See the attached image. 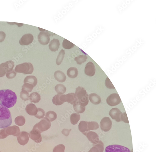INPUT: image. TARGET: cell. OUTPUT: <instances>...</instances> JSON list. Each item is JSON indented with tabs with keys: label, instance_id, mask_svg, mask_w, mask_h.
<instances>
[{
	"label": "cell",
	"instance_id": "cell-25",
	"mask_svg": "<svg viewBox=\"0 0 156 152\" xmlns=\"http://www.w3.org/2000/svg\"><path fill=\"white\" fill-rule=\"evenodd\" d=\"M38 83L37 79L34 76H28L24 79V83H28L32 84L34 87H36Z\"/></svg>",
	"mask_w": 156,
	"mask_h": 152
},
{
	"label": "cell",
	"instance_id": "cell-10",
	"mask_svg": "<svg viewBox=\"0 0 156 152\" xmlns=\"http://www.w3.org/2000/svg\"><path fill=\"white\" fill-rule=\"evenodd\" d=\"M60 100L64 103L66 102L73 104L76 101L75 93H71L67 94H62L60 97Z\"/></svg>",
	"mask_w": 156,
	"mask_h": 152
},
{
	"label": "cell",
	"instance_id": "cell-15",
	"mask_svg": "<svg viewBox=\"0 0 156 152\" xmlns=\"http://www.w3.org/2000/svg\"><path fill=\"white\" fill-rule=\"evenodd\" d=\"M38 40L40 43L42 45H47L50 42V35L47 32H40L38 36Z\"/></svg>",
	"mask_w": 156,
	"mask_h": 152
},
{
	"label": "cell",
	"instance_id": "cell-33",
	"mask_svg": "<svg viewBox=\"0 0 156 152\" xmlns=\"http://www.w3.org/2000/svg\"><path fill=\"white\" fill-rule=\"evenodd\" d=\"M65 51L63 49H62L59 52L56 61V63L57 65H59L61 64L65 58Z\"/></svg>",
	"mask_w": 156,
	"mask_h": 152
},
{
	"label": "cell",
	"instance_id": "cell-31",
	"mask_svg": "<svg viewBox=\"0 0 156 152\" xmlns=\"http://www.w3.org/2000/svg\"><path fill=\"white\" fill-rule=\"evenodd\" d=\"M45 116L50 122H52L57 119V115L56 112L50 111L46 113Z\"/></svg>",
	"mask_w": 156,
	"mask_h": 152
},
{
	"label": "cell",
	"instance_id": "cell-3",
	"mask_svg": "<svg viewBox=\"0 0 156 152\" xmlns=\"http://www.w3.org/2000/svg\"><path fill=\"white\" fill-rule=\"evenodd\" d=\"M75 95L76 101L79 102L82 106L85 107L88 105V96L84 88L78 87L76 88Z\"/></svg>",
	"mask_w": 156,
	"mask_h": 152
},
{
	"label": "cell",
	"instance_id": "cell-11",
	"mask_svg": "<svg viewBox=\"0 0 156 152\" xmlns=\"http://www.w3.org/2000/svg\"><path fill=\"white\" fill-rule=\"evenodd\" d=\"M85 74L89 77L94 76L96 73V68L94 63L91 62H88L84 69Z\"/></svg>",
	"mask_w": 156,
	"mask_h": 152
},
{
	"label": "cell",
	"instance_id": "cell-28",
	"mask_svg": "<svg viewBox=\"0 0 156 152\" xmlns=\"http://www.w3.org/2000/svg\"><path fill=\"white\" fill-rule=\"evenodd\" d=\"M29 99L32 103H37L41 100V96L37 92H34L31 93L29 96Z\"/></svg>",
	"mask_w": 156,
	"mask_h": 152
},
{
	"label": "cell",
	"instance_id": "cell-26",
	"mask_svg": "<svg viewBox=\"0 0 156 152\" xmlns=\"http://www.w3.org/2000/svg\"><path fill=\"white\" fill-rule=\"evenodd\" d=\"M67 74L68 77L72 79L76 78L78 74V69L75 67H71L67 71Z\"/></svg>",
	"mask_w": 156,
	"mask_h": 152
},
{
	"label": "cell",
	"instance_id": "cell-9",
	"mask_svg": "<svg viewBox=\"0 0 156 152\" xmlns=\"http://www.w3.org/2000/svg\"><path fill=\"white\" fill-rule=\"evenodd\" d=\"M112 126V122L108 117H105L101 120L100 127L101 130L104 132H107L111 130Z\"/></svg>",
	"mask_w": 156,
	"mask_h": 152
},
{
	"label": "cell",
	"instance_id": "cell-12",
	"mask_svg": "<svg viewBox=\"0 0 156 152\" xmlns=\"http://www.w3.org/2000/svg\"><path fill=\"white\" fill-rule=\"evenodd\" d=\"M41 133L34 128L30 132L29 136L30 138L37 143H40L42 141V138L41 135Z\"/></svg>",
	"mask_w": 156,
	"mask_h": 152
},
{
	"label": "cell",
	"instance_id": "cell-22",
	"mask_svg": "<svg viewBox=\"0 0 156 152\" xmlns=\"http://www.w3.org/2000/svg\"><path fill=\"white\" fill-rule=\"evenodd\" d=\"M88 97L91 102L95 105H98L101 102V99L100 97L96 93H91L89 95Z\"/></svg>",
	"mask_w": 156,
	"mask_h": 152
},
{
	"label": "cell",
	"instance_id": "cell-14",
	"mask_svg": "<svg viewBox=\"0 0 156 152\" xmlns=\"http://www.w3.org/2000/svg\"><path fill=\"white\" fill-rule=\"evenodd\" d=\"M122 113L119 109L113 108L109 111V115L113 119L119 122L121 121L120 118Z\"/></svg>",
	"mask_w": 156,
	"mask_h": 152
},
{
	"label": "cell",
	"instance_id": "cell-45",
	"mask_svg": "<svg viewBox=\"0 0 156 152\" xmlns=\"http://www.w3.org/2000/svg\"><path fill=\"white\" fill-rule=\"evenodd\" d=\"M8 136L5 132V128L0 130V139H5Z\"/></svg>",
	"mask_w": 156,
	"mask_h": 152
},
{
	"label": "cell",
	"instance_id": "cell-37",
	"mask_svg": "<svg viewBox=\"0 0 156 152\" xmlns=\"http://www.w3.org/2000/svg\"><path fill=\"white\" fill-rule=\"evenodd\" d=\"M61 95L62 94L58 93L53 97L52 102L55 105L57 106H60L64 103L60 100V97Z\"/></svg>",
	"mask_w": 156,
	"mask_h": 152
},
{
	"label": "cell",
	"instance_id": "cell-40",
	"mask_svg": "<svg viewBox=\"0 0 156 152\" xmlns=\"http://www.w3.org/2000/svg\"><path fill=\"white\" fill-rule=\"evenodd\" d=\"M65 146L63 144H60L54 147L53 152H65Z\"/></svg>",
	"mask_w": 156,
	"mask_h": 152
},
{
	"label": "cell",
	"instance_id": "cell-1",
	"mask_svg": "<svg viewBox=\"0 0 156 152\" xmlns=\"http://www.w3.org/2000/svg\"><path fill=\"white\" fill-rule=\"evenodd\" d=\"M17 100L16 95L12 91L10 90H0V105L10 108L15 105Z\"/></svg>",
	"mask_w": 156,
	"mask_h": 152
},
{
	"label": "cell",
	"instance_id": "cell-20",
	"mask_svg": "<svg viewBox=\"0 0 156 152\" xmlns=\"http://www.w3.org/2000/svg\"><path fill=\"white\" fill-rule=\"evenodd\" d=\"M60 45L59 41L58 40L54 39L50 42L49 46V49L52 52H56L59 48Z\"/></svg>",
	"mask_w": 156,
	"mask_h": 152
},
{
	"label": "cell",
	"instance_id": "cell-27",
	"mask_svg": "<svg viewBox=\"0 0 156 152\" xmlns=\"http://www.w3.org/2000/svg\"><path fill=\"white\" fill-rule=\"evenodd\" d=\"M73 105V109L78 113H83L85 110V107L82 106L80 103L77 101H76Z\"/></svg>",
	"mask_w": 156,
	"mask_h": 152
},
{
	"label": "cell",
	"instance_id": "cell-23",
	"mask_svg": "<svg viewBox=\"0 0 156 152\" xmlns=\"http://www.w3.org/2000/svg\"><path fill=\"white\" fill-rule=\"evenodd\" d=\"M78 129L80 132L86 136L87 133L89 131L88 128V122L81 121L78 125Z\"/></svg>",
	"mask_w": 156,
	"mask_h": 152
},
{
	"label": "cell",
	"instance_id": "cell-42",
	"mask_svg": "<svg viewBox=\"0 0 156 152\" xmlns=\"http://www.w3.org/2000/svg\"><path fill=\"white\" fill-rule=\"evenodd\" d=\"M105 84L106 87L110 89H115L113 85L108 77H107L106 79Z\"/></svg>",
	"mask_w": 156,
	"mask_h": 152
},
{
	"label": "cell",
	"instance_id": "cell-7",
	"mask_svg": "<svg viewBox=\"0 0 156 152\" xmlns=\"http://www.w3.org/2000/svg\"><path fill=\"white\" fill-rule=\"evenodd\" d=\"M122 100L118 93H113L110 95L107 99V103L111 107L116 106L120 104Z\"/></svg>",
	"mask_w": 156,
	"mask_h": 152
},
{
	"label": "cell",
	"instance_id": "cell-18",
	"mask_svg": "<svg viewBox=\"0 0 156 152\" xmlns=\"http://www.w3.org/2000/svg\"><path fill=\"white\" fill-rule=\"evenodd\" d=\"M86 136L89 141L94 145L97 144L100 141L98 135L95 132L89 131L87 133Z\"/></svg>",
	"mask_w": 156,
	"mask_h": 152
},
{
	"label": "cell",
	"instance_id": "cell-13",
	"mask_svg": "<svg viewBox=\"0 0 156 152\" xmlns=\"http://www.w3.org/2000/svg\"><path fill=\"white\" fill-rule=\"evenodd\" d=\"M5 129L6 134L8 136L12 135L18 137L21 133L20 128L16 126L8 127L5 128Z\"/></svg>",
	"mask_w": 156,
	"mask_h": 152
},
{
	"label": "cell",
	"instance_id": "cell-30",
	"mask_svg": "<svg viewBox=\"0 0 156 152\" xmlns=\"http://www.w3.org/2000/svg\"><path fill=\"white\" fill-rule=\"evenodd\" d=\"M55 90L58 93L63 94L66 91V88L64 85L62 84H57L55 88Z\"/></svg>",
	"mask_w": 156,
	"mask_h": 152
},
{
	"label": "cell",
	"instance_id": "cell-4",
	"mask_svg": "<svg viewBox=\"0 0 156 152\" xmlns=\"http://www.w3.org/2000/svg\"><path fill=\"white\" fill-rule=\"evenodd\" d=\"M34 70L33 65L30 62H25L17 65L15 68L16 72L25 74H32Z\"/></svg>",
	"mask_w": 156,
	"mask_h": 152
},
{
	"label": "cell",
	"instance_id": "cell-24",
	"mask_svg": "<svg viewBox=\"0 0 156 152\" xmlns=\"http://www.w3.org/2000/svg\"><path fill=\"white\" fill-rule=\"evenodd\" d=\"M104 145L103 142L100 141L98 143L91 148L88 152H103Z\"/></svg>",
	"mask_w": 156,
	"mask_h": 152
},
{
	"label": "cell",
	"instance_id": "cell-2",
	"mask_svg": "<svg viewBox=\"0 0 156 152\" xmlns=\"http://www.w3.org/2000/svg\"><path fill=\"white\" fill-rule=\"evenodd\" d=\"M11 112L8 108L0 105V128H7L12 123Z\"/></svg>",
	"mask_w": 156,
	"mask_h": 152
},
{
	"label": "cell",
	"instance_id": "cell-6",
	"mask_svg": "<svg viewBox=\"0 0 156 152\" xmlns=\"http://www.w3.org/2000/svg\"><path fill=\"white\" fill-rule=\"evenodd\" d=\"M51 126L50 122L46 118H44L39 122L37 123L33 127L39 130L41 133L48 130Z\"/></svg>",
	"mask_w": 156,
	"mask_h": 152
},
{
	"label": "cell",
	"instance_id": "cell-35",
	"mask_svg": "<svg viewBox=\"0 0 156 152\" xmlns=\"http://www.w3.org/2000/svg\"><path fill=\"white\" fill-rule=\"evenodd\" d=\"M15 122L16 125L21 126L25 124V119L22 116H20L17 117L15 119Z\"/></svg>",
	"mask_w": 156,
	"mask_h": 152
},
{
	"label": "cell",
	"instance_id": "cell-5",
	"mask_svg": "<svg viewBox=\"0 0 156 152\" xmlns=\"http://www.w3.org/2000/svg\"><path fill=\"white\" fill-rule=\"evenodd\" d=\"M14 62L12 61H8L0 65V78H2L7 73L13 70Z\"/></svg>",
	"mask_w": 156,
	"mask_h": 152
},
{
	"label": "cell",
	"instance_id": "cell-51",
	"mask_svg": "<svg viewBox=\"0 0 156 152\" xmlns=\"http://www.w3.org/2000/svg\"></svg>",
	"mask_w": 156,
	"mask_h": 152
},
{
	"label": "cell",
	"instance_id": "cell-17",
	"mask_svg": "<svg viewBox=\"0 0 156 152\" xmlns=\"http://www.w3.org/2000/svg\"><path fill=\"white\" fill-rule=\"evenodd\" d=\"M34 40L33 35L28 33L24 35L20 40V44L22 46H27L31 44Z\"/></svg>",
	"mask_w": 156,
	"mask_h": 152
},
{
	"label": "cell",
	"instance_id": "cell-21",
	"mask_svg": "<svg viewBox=\"0 0 156 152\" xmlns=\"http://www.w3.org/2000/svg\"><path fill=\"white\" fill-rule=\"evenodd\" d=\"M54 76L55 79L61 83L65 82L66 80V77L65 73L60 71L55 72Z\"/></svg>",
	"mask_w": 156,
	"mask_h": 152
},
{
	"label": "cell",
	"instance_id": "cell-41",
	"mask_svg": "<svg viewBox=\"0 0 156 152\" xmlns=\"http://www.w3.org/2000/svg\"><path fill=\"white\" fill-rule=\"evenodd\" d=\"M38 111L37 114L35 116L38 119H41L43 118L45 116V112L42 109L38 108Z\"/></svg>",
	"mask_w": 156,
	"mask_h": 152
},
{
	"label": "cell",
	"instance_id": "cell-46",
	"mask_svg": "<svg viewBox=\"0 0 156 152\" xmlns=\"http://www.w3.org/2000/svg\"><path fill=\"white\" fill-rule=\"evenodd\" d=\"M6 37V34L3 31H0V43L3 42L5 40Z\"/></svg>",
	"mask_w": 156,
	"mask_h": 152
},
{
	"label": "cell",
	"instance_id": "cell-47",
	"mask_svg": "<svg viewBox=\"0 0 156 152\" xmlns=\"http://www.w3.org/2000/svg\"><path fill=\"white\" fill-rule=\"evenodd\" d=\"M71 131V129L68 130L66 129H64L62 131V134L64 135L67 137L69 135L70 132Z\"/></svg>",
	"mask_w": 156,
	"mask_h": 152
},
{
	"label": "cell",
	"instance_id": "cell-49",
	"mask_svg": "<svg viewBox=\"0 0 156 152\" xmlns=\"http://www.w3.org/2000/svg\"><path fill=\"white\" fill-rule=\"evenodd\" d=\"M0 152H2L0 151Z\"/></svg>",
	"mask_w": 156,
	"mask_h": 152
},
{
	"label": "cell",
	"instance_id": "cell-38",
	"mask_svg": "<svg viewBox=\"0 0 156 152\" xmlns=\"http://www.w3.org/2000/svg\"><path fill=\"white\" fill-rule=\"evenodd\" d=\"M34 87L33 85L28 83H24L22 87V90H25L28 92H30L33 90Z\"/></svg>",
	"mask_w": 156,
	"mask_h": 152
},
{
	"label": "cell",
	"instance_id": "cell-36",
	"mask_svg": "<svg viewBox=\"0 0 156 152\" xmlns=\"http://www.w3.org/2000/svg\"><path fill=\"white\" fill-rule=\"evenodd\" d=\"M63 48L66 49H70L73 48L75 45L66 39L64 40L62 43Z\"/></svg>",
	"mask_w": 156,
	"mask_h": 152
},
{
	"label": "cell",
	"instance_id": "cell-48",
	"mask_svg": "<svg viewBox=\"0 0 156 152\" xmlns=\"http://www.w3.org/2000/svg\"><path fill=\"white\" fill-rule=\"evenodd\" d=\"M14 24H16L17 26H19V27H21V26H23L24 24H19V23H14Z\"/></svg>",
	"mask_w": 156,
	"mask_h": 152
},
{
	"label": "cell",
	"instance_id": "cell-16",
	"mask_svg": "<svg viewBox=\"0 0 156 152\" xmlns=\"http://www.w3.org/2000/svg\"><path fill=\"white\" fill-rule=\"evenodd\" d=\"M29 133L26 131H22L17 137V141L21 145L24 146L26 144L29 140Z\"/></svg>",
	"mask_w": 156,
	"mask_h": 152
},
{
	"label": "cell",
	"instance_id": "cell-43",
	"mask_svg": "<svg viewBox=\"0 0 156 152\" xmlns=\"http://www.w3.org/2000/svg\"><path fill=\"white\" fill-rule=\"evenodd\" d=\"M16 72L13 70L10 72L6 74V77L8 79H12L14 78L16 75Z\"/></svg>",
	"mask_w": 156,
	"mask_h": 152
},
{
	"label": "cell",
	"instance_id": "cell-39",
	"mask_svg": "<svg viewBox=\"0 0 156 152\" xmlns=\"http://www.w3.org/2000/svg\"><path fill=\"white\" fill-rule=\"evenodd\" d=\"M29 94L25 90H22L21 92L20 97L23 100L26 101L29 100Z\"/></svg>",
	"mask_w": 156,
	"mask_h": 152
},
{
	"label": "cell",
	"instance_id": "cell-32",
	"mask_svg": "<svg viewBox=\"0 0 156 152\" xmlns=\"http://www.w3.org/2000/svg\"><path fill=\"white\" fill-rule=\"evenodd\" d=\"M88 58L86 55H81L75 58V60L78 65H81L87 61Z\"/></svg>",
	"mask_w": 156,
	"mask_h": 152
},
{
	"label": "cell",
	"instance_id": "cell-8",
	"mask_svg": "<svg viewBox=\"0 0 156 152\" xmlns=\"http://www.w3.org/2000/svg\"><path fill=\"white\" fill-rule=\"evenodd\" d=\"M105 152H131L128 148L119 145H113L107 146Z\"/></svg>",
	"mask_w": 156,
	"mask_h": 152
},
{
	"label": "cell",
	"instance_id": "cell-19",
	"mask_svg": "<svg viewBox=\"0 0 156 152\" xmlns=\"http://www.w3.org/2000/svg\"><path fill=\"white\" fill-rule=\"evenodd\" d=\"M25 110L27 114L31 116H35L37 114L38 109L35 104L30 103L27 105Z\"/></svg>",
	"mask_w": 156,
	"mask_h": 152
},
{
	"label": "cell",
	"instance_id": "cell-34",
	"mask_svg": "<svg viewBox=\"0 0 156 152\" xmlns=\"http://www.w3.org/2000/svg\"><path fill=\"white\" fill-rule=\"evenodd\" d=\"M88 131L94 130L99 128L98 123L96 122H88Z\"/></svg>",
	"mask_w": 156,
	"mask_h": 152
},
{
	"label": "cell",
	"instance_id": "cell-50",
	"mask_svg": "<svg viewBox=\"0 0 156 152\" xmlns=\"http://www.w3.org/2000/svg\"></svg>",
	"mask_w": 156,
	"mask_h": 152
},
{
	"label": "cell",
	"instance_id": "cell-29",
	"mask_svg": "<svg viewBox=\"0 0 156 152\" xmlns=\"http://www.w3.org/2000/svg\"><path fill=\"white\" fill-rule=\"evenodd\" d=\"M80 119V116L78 113H72L70 116V122L73 125H77Z\"/></svg>",
	"mask_w": 156,
	"mask_h": 152
},
{
	"label": "cell",
	"instance_id": "cell-44",
	"mask_svg": "<svg viewBox=\"0 0 156 152\" xmlns=\"http://www.w3.org/2000/svg\"><path fill=\"white\" fill-rule=\"evenodd\" d=\"M120 118L121 121H123L124 122L126 123H129L126 112L122 113Z\"/></svg>",
	"mask_w": 156,
	"mask_h": 152
}]
</instances>
